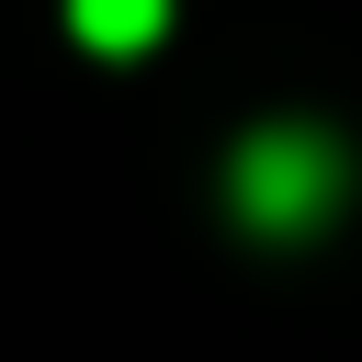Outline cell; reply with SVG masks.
Returning <instances> with one entry per match:
<instances>
[{
  "label": "cell",
  "instance_id": "6da1fadb",
  "mask_svg": "<svg viewBox=\"0 0 362 362\" xmlns=\"http://www.w3.org/2000/svg\"><path fill=\"white\" fill-rule=\"evenodd\" d=\"M226 204H238V226H260V238H305V226L339 204V147H328L317 124H260V136L226 158Z\"/></svg>",
  "mask_w": 362,
  "mask_h": 362
},
{
  "label": "cell",
  "instance_id": "7a4b0ae2",
  "mask_svg": "<svg viewBox=\"0 0 362 362\" xmlns=\"http://www.w3.org/2000/svg\"><path fill=\"white\" fill-rule=\"evenodd\" d=\"M158 23H170V0H68V34L90 57H136V45H158Z\"/></svg>",
  "mask_w": 362,
  "mask_h": 362
}]
</instances>
